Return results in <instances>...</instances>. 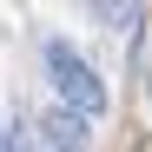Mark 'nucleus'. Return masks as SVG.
I'll return each mask as SVG.
<instances>
[{
    "label": "nucleus",
    "mask_w": 152,
    "mask_h": 152,
    "mask_svg": "<svg viewBox=\"0 0 152 152\" xmlns=\"http://www.w3.org/2000/svg\"><path fill=\"white\" fill-rule=\"evenodd\" d=\"M46 80H53V93H60L66 113H80V119H99V113H106V80L80 60V46L46 40Z\"/></svg>",
    "instance_id": "obj_1"
},
{
    "label": "nucleus",
    "mask_w": 152,
    "mask_h": 152,
    "mask_svg": "<svg viewBox=\"0 0 152 152\" xmlns=\"http://www.w3.org/2000/svg\"><path fill=\"white\" fill-rule=\"evenodd\" d=\"M40 139L53 145V152H86V119L66 113V106H53V113L40 119Z\"/></svg>",
    "instance_id": "obj_2"
},
{
    "label": "nucleus",
    "mask_w": 152,
    "mask_h": 152,
    "mask_svg": "<svg viewBox=\"0 0 152 152\" xmlns=\"http://www.w3.org/2000/svg\"><path fill=\"white\" fill-rule=\"evenodd\" d=\"M93 13L106 20V27H132V20H139V0H93Z\"/></svg>",
    "instance_id": "obj_3"
},
{
    "label": "nucleus",
    "mask_w": 152,
    "mask_h": 152,
    "mask_svg": "<svg viewBox=\"0 0 152 152\" xmlns=\"http://www.w3.org/2000/svg\"><path fill=\"white\" fill-rule=\"evenodd\" d=\"M0 152H27V145H20V132H13L7 119H0Z\"/></svg>",
    "instance_id": "obj_4"
},
{
    "label": "nucleus",
    "mask_w": 152,
    "mask_h": 152,
    "mask_svg": "<svg viewBox=\"0 0 152 152\" xmlns=\"http://www.w3.org/2000/svg\"><path fill=\"white\" fill-rule=\"evenodd\" d=\"M145 99H152V80H145Z\"/></svg>",
    "instance_id": "obj_5"
}]
</instances>
